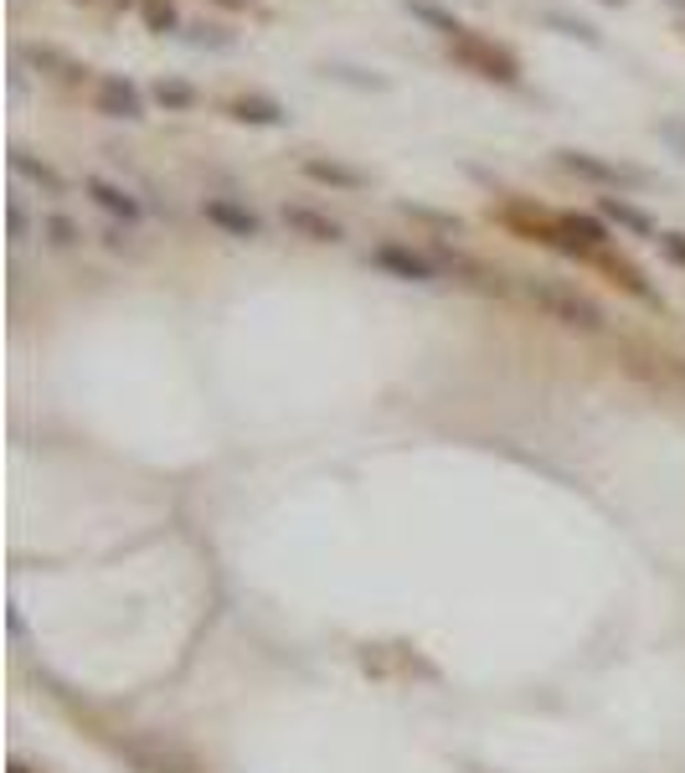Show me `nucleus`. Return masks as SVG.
<instances>
[{
	"label": "nucleus",
	"mask_w": 685,
	"mask_h": 773,
	"mask_svg": "<svg viewBox=\"0 0 685 773\" xmlns=\"http://www.w3.org/2000/svg\"><path fill=\"white\" fill-rule=\"evenodd\" d=\"M11 170H16L21 181H32V186H42L47 197H63V176L42 160V155H32V150H21V145H11Z\"/></svg>",
	"instance_id": "f8f14e48"
},
{
	"label": "nucleus",
	"mask_w": 685,
	"mask_h": 773,
	"mask_svg": "<svg viewBox=\"0 0 685 773\" xmlns=\"http://www.w3.org/2000/svg\"><path fill=\"white\" fill-rule=\"evenodd\" d=\"M78 237H83V227H78L72 217H63V212H57V217H47V243H52V248H72Z\"/></svg>",
	"instance_id": "6ab92c4d"
},
{
	"label": "nucleus",
	"mask_w": 685,
	"mask_h": 773,
	"mask_svg": "<svg viewBox=\"0 0 685 773\" xmlns=\"http://www.w3.org/2000/svg\"><path fill=\"white\" fill-rule=\"evenodd\" d=\"M5 217H11V243H26V233H32V217H26V202H21V197H11V202H5Z\"/></svg>",
	"instance_id": "4be33fe9"
},
{
	"label": "nucleus",
	"mask_w": 685,
	"mask_h": 773,
	"mask_svg": "<svg viewBox=\"0 0 685 773\" xmlns=\"http://www.w3.org/2000/svg\"><path fill=\"white\" fill-rule=\"evenodd\" d=\"M654 135L665 139L670 150H675V155H681V160H685V114H670V119H660V124H654Z\"/></svg>",
	"instance_id": "412c9836"
},
{
	"label": "nucleus",
	"mask_w": 685,
	"mask_h": 773,
	"mask_svg": "<svg viewBox=\"0 0 685 773\" xmlns=\"http://www.w3.org/2000/svg\"><path fill=\"white\" fill-rule=\"evenodd\" d=\"M557 160H562V170H572V176H583V181H593V186H608V191L650 181L644 170L619 166V160H603V155H593V150H557Z\"/></svg>",
	"instance_id": "7ed1b4c3"
},
{
	"label": "nucleus",
	"mask_w": 685,
	"mask_h": 773,
	"mask_svg": "<svg viewBox=\"0 0 685 773\" xmlns=\"http://www.w3.org/2000/svg\"><path fill=\"white\" fill-rule=\"evenodd\" d=\"M453 52V63L464 72H474V78H485V83H520V63H516V52L501 47V42H490L485 32H464V36H453L449 42Z\"/></svg>",
	"instance_id": "f257e3e1"
},
{
	"label": "nucleus",
	"mask_w": 685,
	"mask_h": 773,
	"mask_svg": "<svg viewBox=\"0 0 685 773\" xmlns=\"http://www.w3.org/2000/svg\"><path fill=\"white\" fill-rule=\"evenodd\" d=\"M402 11H407V16H418L423 26H428V32H438V36H464L469 26L459 16H453V11H443V5H438V0H402Z\"/></svg>",
	"instance_id": "ddd939ff"
},
{
	"label": "nucleus",
	"mask_w": 685,
	"mask_h": 773,
	"mask_svg": "<svg viewBox=\"0 0 685 773\" xmlns=\"http://www.w3.org/2000/svg\"><path fill=\"white\" fill-rule=\"evenodd\" d=\"M186 42H196V47H233V36H217V26H191Z\"/></svg>",
	"instance_id": "b1692460"
},
{
	"label": "nucleus",
	"mask_w": 685,
	"mask_h": 773,
	"mask_svg": "<svg viewBox=\"0 0 685 773\" xmlns=\"http://www.w3.org/2000/svg\"><path fill=\"white\" fill-rule=\"evenodd\" d=\"M201 217L212 222V227H222L227 237H258L263 233L258 212H248V206L233 202V197H206V202H201Z\"/></svg>",
	"instance_id": "423d86ee"
},
{
	"label": "nucleus",
	"mask_w": 685,
	"mask_h": 773,
	"mask_svg": "<svg viewBox=\"0 0 685 773\" xmlns=\"http://www.w3.org/2000/svg\"><path fill=\"white\" fill-rule=\"evenodd\" d=\"M83 191L93 197V202L109 212L114 222H124V227H134V222L145 217V202L134 197V191H124V186H114V181H103V176H88L83 181Z\"/></svg>",
	"instance_id": "0eeeda50"
},
{
	"label": "nucleus",
	"mask_w": 685,
	"mask_h": 773,
	"mask_svg": "<svg viewBox=\"0 0 685 773\" xmlns=\"http://www.w3.org/2000/svg\"><path fill=\"white\" fill-rule=\"evenodd\" d=\"M155 103H160L166 114H186V109H196V88L186 83V78H160V83H155Z\"/></svg>",
	"instance_id": "dca6fc26"
},
{
	"label": "nucleus",
	"mask_w": 685,
	"mask_h": 773,
	"mask_svg": "<svg viewBox=\"0 0 685 773\" xmlns=\"http://www.w3.org/2000/svg\"><path fill=\"white\" fill-rule=\"evenodd\" d=\"M562 233L577 237V248H603V243H608V222L587 217V212H568V217H562Z\"/></svg>",
	"instance_id": "4468645a"
},
{
	"label": "nucleus",
	"mask_w": 685,
	"mask_h": 773,
	"mask_svg": "<svg viewBox=\"0 0 685 773\" xmlns=\"http://www.w3.org/2000/svg\"><path fill=\"white\" fill-rule=\"evenodd\" d=\"M670 5H681V11H685V0H670Z\"/></svg>",
	"instance_id": "bb28decb"
},
{
	"label": "nucleus",
	"mask_w": 685,
	"mask_h": 773,
	"mask_svg": "<svg viewBox=\"0 0 685 773\" xmlns=\"http://www.w3.org/2000/svg\"><path fill=\"white\" fill-rule=\"evenodd\" d=\"M371 264L392 279H407V284H434L438 279V264L428 253H413L402 248V243H382V248H371Z\"/></svg>",
	"instance_id": "39448f33"
},
{
	"label": "nucleus",
	"mask_w": 685,
	"mask_h": 773,
	"mask_svg": "<svg viewBox=\"0 0 685 773\" xmlns=\"http://www.w3.org/2000/svg\"><path fill=\"white\" fill-rule=\"evenodd\" d=\"M227 114H233L237 124H258V130H279V124H289V109L279 99H268V93H237V99L227 103Z\"/></svg>",
	"instance_id": "6e6552de"
},
{
	"label": "nucleus",
	"mask_w": 685,
	"mask_h": 773,
	"mask_svg": "<svg viewBox=\"0 0 685 773\" xmlns=\"http://www.w3.org/2000/svg\"><path fill=\"white\" fill-rule=\"evenodd\" d=\"M526 294H531L541 310L552 320H562V325H572V331H603V310L587 294H577V289L568 284H547V279H531L526 284Z\"/></svg>",
	"instance_id": "f03ea898"
},
{
	"label": "nucleus",
	"mask_w": 685,
	"mask_h": 773,
	"mask_svg": "<svg viewBox=\"0 0 685 773\" xmlns=\"http://www.w3.org/2000/svg\"><path fill=\"white\" fill-rule=\"evenodd\" d=\"M598 5H624V0H598Z\"/></svg>",
	"instance_id": "a878e982"
},
{
	"label": "nucleus",
	"mask_w": 685,
	"mask_h": 773,
	"mask_svg": "<svg viewBox=\"0 0 685 773\" xmlns=\"http://www.w3.org/2000/svg\"><path fill=\"white\" fill-rule=\"evenodd\" d=\"M547 26H557L562 36H577V42H587V47H598L603 36L593 21H577V16H562V11H547Z\"/></svg>",
	"instance_id": "a211bd4d"
},
{
	"label": "nucleus",
	"mask_w": 685,
	"mask_h": 773,
	"mask_svg": "<svg viewBox=\"0 0 685 773\" xmlns=\"http://www.w3.org/2000/svg\"><path fill=\"white\" fill-rule=\"evenodd\" d=\"M325 78H335V83H356V88H377V93H382V88H386V78H377V72L340 68V63H330V68H325Z\"/></svg>",
	"instance_id": "aec40b11"
},
{
	"label": "nucleus",
	"mask_w": 685,
	"mask_h": 773,
	"mask_svg": "<svg viewBox=\"0 0 685 773\" xmlns=\"http://www.w3.org/2000/svg\"><path fill=\"white\" fill-rule=\"evenodd\" d=\"M598 217L603 222H614V227H624V233H635V237H660V227H654L650 212H639L629 197H598Z\"/></svg>",
	"instance_id": "1a4fd4ad"
},
{
	"label": "nucleus",
	"mask_w": 685,
	"mask_h": 773,
	"mask_svg": "<svg viewBox=\"0 0 685 773\" xmlns=\"http://www.w3.org/2000/svg\"><path fill=\"white\" fill-rule=\"evenodd\" d=\"M26 63H36V68H57V78H67V83L88 78V68H78L72 57H63V52H52V47H26Z\"/></svg>",
	"instance_id": "f3484780"
},
{
	"label": "nucleus",
	"mask_w": 685,
	"mask_h": 773,
	"mask_svg": "<svg viewBox=\"0 0 685 773\" xmlns=\"http://www.w3.org/2000/svg\"><path fill=\"white\" fill-rule=\"evenodd\" d=\"M93 109L103 119H124V124H139L145 119V93L124 78V72H103L99 88H93Z\"/></svg>",
	"instance_id": "20e7f679"
},
{
	"label": "nucleus",
	"mask_w": 685,
	"mask_h": 773,
	"mask_svg": "<svg viewBox=\"0 0 685 773\" xmlns=\"http://www.w3.org/2000/svg\"><path fill=\"white\" fill-rule=\"evenodd\" d=\"M304 176L319 186H340V191H361V186H367V170L346 166V160H325V155H310V160H304Z\"/></svg>",
	"instance_id": "9d476101"
},
{
	"label": "nucleus",
	"mask_w": 685,
	"mask_h": 773,
	"mask_svg": "<svg viewBox=\"0 0 685 773\" xmlns=\"http://www.w3.org/2000/svg\"><path fill=\"white\" fill-rule=\"evenodd\" d=\"M139 21H145V32H155V36L181 32V11H176V0H139Z\"/></svg>",
	"instance_id": "2eb2a0df"
},
{
	"label": "nucleus",
	"mask_w": 685,
	"mask_h": 773,
	"mask_svg": "<svg viewBox=\"0 0 685 773\" xmlns=\"http://www.w3.org/2000/svg\"><path fill=\"white\" fill-rule=\"evenodd\" d=\"M284 222L310 243H340V222L315 212V206H284Z\"/></svg>",
	"instance_id": "9b49d317"
},
{
	"label": "nucleus",
	"mask_w": 685,
	"mask_h": 773,
	"mask_svg": "<svg viewBox=\"0 0 685 773\" xmlns=\"http://www.w3.org/2000/svg\"><path fill=\"white\" fill-rule=\"evenodd\" d=\"M654 243H660V253H665L670 264H681L685 269V233H660Z\"/></svg>",
	"instance_id": "5701e85b"
},
{
	"label": "nucleus",
	"mask_w": 685,
	"mask_h": 773,
	"mask_svg": "<svg viewBox=\"0 0 685 773\" xmlns=\"http://www.w3.org/2000/svg\"><path fill=\"white\" fill-rule=\"evenodd\" d=\"M11 773H32V769H26V763H11Z\"/></svg>",
	"instance_id": "393cba45"
}]
</instances>
